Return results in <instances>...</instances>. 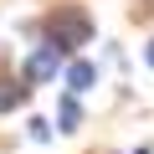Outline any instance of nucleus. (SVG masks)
I'll list each match as a JSON object with an SVG mask.
<instances>
[{"instance_id": "obj_4", "label": "nucleus", "mask_w": 154, "mask_h": 154, "mask_svg": "<svg viewBox=\"0 0 154 154\" xmlns=\"http://www.w3.org/2000/svg\"><path fill=\"white\" fill-rule=\"evenodd\" d=\"M31 98V82H0V108H21Z\"/></svg>"}, {"instance_id": "obj_3", "label": "nucleus", "mask_w": 154, "mask_h": 154, "mask_svg": "<svg viewBox=\"0 0 154 154\" xmlns=\"http://www.w3.org/2000/svg\"><path fill=\"white\" fill-rule=\"evenodd\" d=\"M93 82H98V67L93 62H72L67 67V93H88Z\"/></svg>"}, {"instance_id": "obj_1", "label": "nucleus", "mask_w": 154, "mask_h": 154, "mask_svg": "<svg viewBox=\"0 0 154 154\" xmlns=\"http://www.w3.org/2000/svg\"><path fill=\"white\" fill-rule=\"evenodd\" d=\"M88 36H93L88 11H77V5H57V11L46 16V41H57L62 51H77Z\"/></svg>"}, {"instance_id": "obj_6", "label": "nucleus", "mask_w": 154, "mask_h": 154, "mask_svg": "<svg viewBox=\"0 0 154 154\" xmlns=\"http://www.w3.org/2000/svg\"><path fill=\"white\" fill-rule=\"evenodd\" d=\"M31 139L46 144V139H51V123H46V118H31Z\"/></svg>"}, {"instance_id": "obj_7", "label": "nucleus", "mask_w": 154, "mask_h": 154, "mask_svg": "<svg viewBox=\"0 0 154 154\" xmlns=\"http://www.w3.org/2000/svg\"><path fill=\"white\" fill-rule=\"evenodd\" d=\"M144 62H149V67H154V41H149V51H144Z\"/></svg>"}, {"instance_id": "obj_5", "label": "nucleus", "mask_w": 154, "mask_h": 154, "mask_svg": "<svg viewBox=\"0 0 154 154\" xmlns=\"http://www.w3.org/2000/svg\"><path fill=\"white\" fill-rule=\"evenodd\" d=\"M77 118H82V113H77V93H67V98H62V108H57L62 134H72V128H77Z\"/></svg>"}, {"instance_id": "obj_2", "label": "nucleus", "mask_w": 154, "mask_h": 154, "mask_svg": "<svg viewBox=\"0 0 154 154\" xmlns=\"http://www.w3.org/2000/svg\"><path fill=\"white\" fill-rule=\"evenodd\" d=\"M62 62H67V51H62L57 41H41V46L26 57V67H21V82H46V77H57Z\"/></svg>"}]
</instances>
